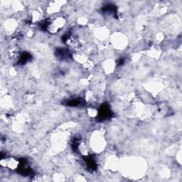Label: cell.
<instances>
[{"mask_svg": "<svg viewBox=\"0 0 182 182\" xmlns=\"http://www.w3.org/2000/svg\"><path fill=\"white\" fill-rule=\"evenodd\" d=\"M110 115V111L107 105L103 106L101 109H100V113H99V116L101 117V119H105V118L109 117V115Z\"/></svg>", "mask_w": 182, "mask_h": 182, "instance_id": "6da1fadb", "label": "cell"}]
</instances>
